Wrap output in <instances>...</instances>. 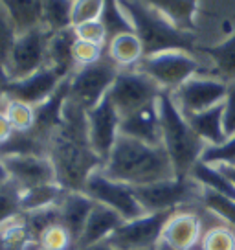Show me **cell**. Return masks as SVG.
Returning a JSON list of instances; mask_svg holds the SVG:
<instances>
[{
    "label": "cell",
    "instance_id": "6da1fadb",
    "mask_svg": "<svg viewBox=\"0 0 235 250\" xmlns=\"http://www.w3.org/2000/svg\"><path fill=\"white\" fill-rule=\"evenodd\" d=\"M48 156L55 167L57 182L66 191H83L88 177L103 166L86 131V110L66 100L63 125L48 142Z\"/></svg>",
    "mask_w": 235,
    "mask_h": 250
},
{
    "label": "cell",
    "instance_id": "7a4b0ae2",
    "mask_svg": "<svg viewBox=\"0 0 235 250\" xmlns=\"http://www.w3.org/2000/svg\"><path fill=\"white\" fill-rule=\"evenodd\" d=\"M101 171L110 179L133 188L178 177L164 146H149L121 134L110 151L109 158L103 162Z\"/></svg>",
    "mask_w": 235,
    "mask_h": 250
},
{
    "label": "cell",
    "instance_id": "3957f363",
    "mask_svg": "<svg viewBox=\"0 0 235 250\" xmlns=\"http://www.w3.org/2000/svg\"><path fill=\"white\" fill-rule=\"evenodd\" d=\"M119 4L131 19L134 33L140 37L145 55L160 54L167 50H184L191 54L198 52L195 42L196 33L175 28L162 13H158L143 0H119Z\"/></svg>",
    "mask_w": 235,
    "mask_h": 250
},
{
    "label": "cell",
    "instance_id": "277c9868",
    "mask_svg": "<svg viewBox=\"0 0 235 250\" xmlns=\"http://www.w3.org/2000/svg\"><path fill=\"white\" fill-rule=\"evenodd\" d=\"M158 112L162 125V146L171 158L178 177H188L191 167L200 160L204 144L191 129L188 118L173 102L171 92H162L158 98Z\"/></svg>",
    "mask_w": 235,
    "mask_h": 250
},
{
    "label": "cell",
    "instance_id": "5b68a950",
    "mask_svg": "<svg viewBox=\"0 0 235 250\" xmlns=\"http://www.w3.org/2000/svg\"><path fill=\"white\" fill-rule=\"evenodd\" d=\"M136 70L149 76L164 92H173L188 79L210 74V70L202 64L196 54L184 52V50H167L160 54L145 55Z\"/></svg>",
    "mask_w": 235,
    "mask_h": 250
},
{
    "label": "cell",
    "instance_id": "8992f818",
    "mask_svg": "<svg viewBox=\"0 0 235 250\" xmlns=\"http://www.w3.org/2000/svg\"><path fill=\"white\" fill-rule=\"evenodd\" d=\"M118 74L119 68L107 54L94 64L79 66L68 78V100L85 110L94 109L109 94Z\"/></svg>",
    "mask_w": 235,
    "mask_h": 250
},
{
    "label": "cell",
    "instance_id": "52a82bcc",
    "mask_svg": "<svg viewBox=\"0 0 235 250\" xmlns=\"http://www.w3.org/2000/svg\"><path fill=\"white\" fill-rule=\"evenodd\" d=\"M134 191L141 208L147 213H155V211L180 210V206L193 201L200 203L202 186L188 175V177H173L155 184L134 188Z\"/></svg>",
    "mask_w": 235,
    "mask_h": 250
},
{
    "label": "cell",
    "instance_id": "ba28073f",
    "mask_svg": "<svg viewBox=\"0 0 235 250\" xmlns=\"http://www.w3.org/2000/svg\"><path fill=\"white\" fill-rule=\"evenodd\" d=\"M162 92L164 90L149 76H145L136 68H131V70H119L110 86L109 98L112 100L119 116L123 118L151 103H157Z\"/></svg>",
    "mask_w": 235,
    "mask_h": 250
},
{
    "label": "cell",
    "instance_id": "9c48e42d",
    "mask_svg": "<svg viewBox=\"0 0 235 250\" xmlns=\"http://www.w3.org/2000/svg\"><path fill=\"white\" fill-rule=\"evenodd\" d=\"M83 191L94 203L103 204V206L118 211L125 221H131V219H136L140 217V215H143V213H147V211L141 208L134 188L129 186V184H123L119 180L107 177L101 171V167L96 169L88 177Z\"/></svg>",
    "mask_w": 235,
    "mask_h": 250
},
{
    "label": "cell",
    "instance_id": "30bf717a",
    "mask_svg": "<svg viewBox=\"0 0 235 250\" xmlns=\"http://www.w3.org/2000/svg\"><path fill=\"white\" fill-rule=\"evenodd\" d=\"M50 35L52 33L44 30L42 26L17 35L15 44H13L11 54H9L8 64H6L8 81L28 78L33 72L46 66V52Z\"/></svg>",
    "mask_w": 235,
    "mask_h": 250
},
{
    "label": "cell",
    "instance_id": "8fae6325",
    "mask_svg": "<svg viewBox=\"0 0 235 250\" xmlns=\"http://www.w3.org/2000/svg\"><path fill=\"white\" fill-rule=\"evenodd\" d=\"M228 86L226 81L215 76L200 74L173 90L171 98L184 116H191L226 102Z\"/></svg>",
    "mask_w": 235,
    "mask_h": 250
},
{
    "label": "cell",
    "instance_id": "7c38bea8",
    "mask_svg": "<svg viewBox=\"0 0 235 250\" xmlns=\"http://www.w3.org/2000/svg\"><path fill=\"white\" fill-rule=\"evenodd\" d=\"M176 211V210H175ZM175 211H155L143 213L140 217L125 221L109 237V243L116 250H136V249H155L162 239L165 223Z\"/></svg>",
    "mask_w": 235,
    "mask_h": 250
},
{
    "label": "cell",
    "instance_id": "4fadbf2b",
    "mask_svg": "<svg viewBox=\"0 0 235 250\" xmlns=\"http://www.w3.org/2000/svg\"><path fill=\"white\" fill-rule=\"evenodd\" d=\"M119 124H121V116L109 98V94L94 109L86 110L88 142L92 151L101 158V162L109 158L114 144L119 138Z\"/></svg>",
    "mask_w": 235,
    "mask_h": 250
},
{
    "label": "cell",
    "instance_id": "5bb4252c",
    "mask_svg": "<svg viewBox=\"0 0 235 250\" xmlns=\"http://www.w3.org/2000/svg\"><path fill=\"white\" fill-rule=\"evenodd\" d=\"M64 79L68 78H63L55 68L42 66L40 70L33 72L28 78L8 81L2 86V90H4V96L8 100H19V102L37 107V105L46 102L48 98L59 88V85Z\"/></svg>",
    "mask_w": 235,
    "mask_h": 250
},
{
    "label": "cell",
    "instance_id": "9a60e30c",
    "mask_svg": "<svg viewBox=\"0 0 235 250\" xmlns=\"http://www.w3.org/2000/svg\"><path fill=\"white\" fill-rule=\"evenodd\" d=\"M2 160L6 164L9 180L20 189L57 182L55 167L48 155H11L4 156Z\"/></svg>",
    "mask_w": 235,
    "mask_h": 250
},
{
    "label": "cell",
    "instance_id": "2e32d148",
    "mask_svg": "<svg viewBox=\"0 0 235 250\" xmlns=\"http://www.w3.org/2000/svg\"><path fill=\"white\" fill-rule=\"evenodd\" d=\"M202 219L195 211L176 210L165 223L162 241L176 250H195L202 239Z\"/></svg>",
    "mask_w": 235,
    "mask_h": 250
},
{
    "label": "cell",
    "instance_id": "e0dca14e",
    "mask_svg": "<svg viewBox=\"0 0 235 250\" xmlns=\"http://www.w3.org/2000/svg\"><path fill=\"white\" fill-rule=\"evenodd\" d=\"M119 134L149 144V146H162V125H160L158 102L121 118Z\"/></svg>",
    "mask_w": 235,
    "mask_h": 250
},
{
    "label": "cell",
    "instance_id": "ac0fdd59",
    "mask_svg": "<svg viewBox=\"0 0 235 250\" xmlns=\"http://www.w3.org/2000/svg\"><path fill=\"white\" fill-rule=\"evenodd\" d=\"M68 100V79H64L44 103L35 107V127L32 133L39 136L42 142H50V138L57 133V129L63 125L64 103Z\"/></svg>",
    "mask_w": 235,
    "mask_h": 250
},
{
    "label": "cell",
    "instance_id": "d6986e66",
    "mask_svg": "<svg viewBox=\"0 0 235 250\" xmlns=\"http://www.w3.org/2000/svg\"><path fill=\"white\" fill-rule=\"evenodd\" d=\"M123 223H125V219L121 217L118 211L96 203V206L92 208L90 215L86 219V225L83 228V234L79 237L76 250L109 241L110 235L114 234Z\"/></svg>",
    "mask_w": 235,
    "mask_h": 250
},
{
    "label": "cell",
    "instance_id": "ffe728a7",
    "mask_svg": "<svg viewBox=\"0 0 235 250\" xmlns=\"http://www.w3.org/2000/svg\"><path fill=\"white\" fill-rule=\"evenodd\" d=\"M94 206L96 203L85 191H66L59 203V223L76 239V247Z\"/></svg>",
    "mask_w": 235,
    "mask_h": 250
},
{
    "label": "cell",
    "instance_id": "44dd1931",
    "mask_svg": "<svg viewBox=\"0 0 235 250\" xmlns=\"http://www.w3.org/2000/svg\"><path fill=\"white\" fill-rule=\"evenodd\" d=\"M76 31L74 28L52 33L48 41V52H46V66H52L59 72L63 78H70L74 72L78 70L72 48L76 42Z\"/></svg>",
    "mask_w": 235,
    "mask_h": 250
},
{
    "label": "cell",
    "instance_id": "7402d4cb",
    "mask_svg": "<svg viewBox=\"0 0 235 250\" xmlns=\"http://www.w3.org/2000/svg\"><path fill=\"white\" fill-rule=\"evenodd\" d=\"M198 52L208 57L210 74L230 83H235V31L213 46H198Z\"/></svg>",
    "mask_w": 235,
    "mask_h": 250
},
{
    "label": "cell",
    "instance_id": "603a6c76",
    "mask_svg": "<svg viewBox=\"0 0 235 250\" xmlns=\"http://www.w3.org/2000/svg\"><path fill=\"white\" fill-rule=\"evenodd\" d=\"M143 2L157 9L158 13H162L175 28L196 33L195 15L198 9L196 6L198 0H143Z\"/></svg>",
    "mask_w": 235,
    "mask_h": 250
},
{
    "label": "cell",
    "instance_id": "cb8c5ba5",
    "mask_svg": "<svg viewBox=\"0 0 235 250\" xmlns=\"http://www.w3.org/2000/svg\"><path fill=\"white\" fill-rule=\"evenodd\" d=\"M186 118H188L191 129L198 134V138L206 146L220 144V142H224L228 138L226 133H224V103Z\"/></svg>",
    "mask_w": 235,
    "mask_h": 250
},
{
    "label": "cell",
    "instance_id": "d4e9b609",
    "mask_svg": "<svg viewBox=\"0 0 235 250\" xmlns=\"http://www.w3.org/2000/svg\"><path fill=\"white\" fill-rule=\"evenodd\" d=\"M107 55L116 62L119 70L136 68L143 59V44L136 33H121L107 42Z\"/></svg>",
    "mask_w": 235,
    "mask_h": 250
},
{
    "label": "cell",
    "instance_id": "484cf974",
    "mask_svg": "<svg viewBox=\"0 0 235 250\" xmlns=\"http://www.w3.org/2000/svg\"><path fill=\"white\" fill-rule=\"evenodd\" d=\"M8 11L17 33H24L42 26V0H0Z\"/></svg>",
    "mask_w": 235,
    "mask_h": 250
},
{
    "label": "cell",
    "instance_id": "4316f807",
    "mask_svg": "<svg viewBox=\"0 0 235 250\" xmlns=\"http://www.w3.org/2000/svg\"><path fill=\"white\" fill-rule=\"evenodd\" d=\"M64 193H66V189L59 182L20 189V210H22V213H28V211H37L57 206L61 203Z\"/></svg>",
    "mask_w": 235,
    "mask_h": 250
},
{
    "label": "cell",
    "instance_id": "83f0119b",
    "mask_svg": "<svg viewBox=\"0 0 235 250\" xmlns=\"http://www.w3.org/2000/svg\"><path fill=\"white\" fill-rule=\"evenodd\" d=\"M189 177L198 182L204 189H212L215 193H220V195H226L230 199L235 201V186L234 182L228 179L224 171L220 167H215V166L204 164V162H196L191 171H189Z\"/></svg>",
    "mask_w": 235,
    "mask_h": 250
},
{
    "label": "cell",
    "instance_id": "f1b7e54d",
    "mask_svg": "<svg viewBox=\"0 0 235 250\" xmlns=\"http://www.w3.org/2000/svg\"><path fill=\"white\" fill-rule=\"evenodd\" d=\"M11 155H48V144L30 133L13 131L4 144H0V158Z\"/></svg>",
    "mask_w": 235,
    "mask_h": 250
},
{
    "label": "cell",
    "instance_id": "f546056e",
    "mask_svg": "<svg viewBox=\"0 0 235 250\" xmlns=\"http://www.w3.org/2000/svg\"><path fill=\"white\" fill-rule=\"evenodd\" d=\"M42 28L50 33L72 28V0H42Z\"/></svg>",
    "mask_w": 235,
    "mask_h": 250
},
{
    "label": "cell",
    "instance_id": "4dcf8cb0",
    "mask_svg": "<svg viewBox=\"0 0 235 250\" xmlns=\"http://www.w3.org/2000/svg\"><path fill=\"white\" fill-rule=\"evenodd\" d=\"M107 30L109 41L114 39L116 35L121 33H133L134 26L131 22V19L127 17V13L123 11L119 0H105V6H103V13L99 19Z\"/></svg>",
    "mask_w": 235,
    "mask_h": 250
},
{
    "label": "cell",
    "instance_id": "1f68e13d",
    "mask_svg": "<svg viewBox=\"0 0 235 250\" xmlns=\"http://www.w3.org/2000/svg\"><path fill=\"white\" fill-rule=\"evenodd\" d=\"M2 110L6 112L13 131H19V133H30V131H33V127H35V107L33 105L6 98V103H4V109Z\"/></svg>",
    "mask_w": 235,
    "mask_h": 250
},
{
    "label": "cell",
    "instance_id": "d6a6232c",
    "mask_svg": "<svg viewBox=\"0 0 235 250\" xmlns=\"http://www.w3.org/2000/svg\"><path fill=\"white\" fill-rule=\"evenodd\" d=\"M200 204H202L208 211H212L213 215H217L222 223H226V225L235 228V201L234 199L202 188Z\"/></svg>",
    "mask_w": 235,
    "mask_h": 250
},
{
    "label": "cell",
    "instance_id": "836d02e7",
    "mask_svg": "<svg viewBox=\"0 0 235 250\" xmlns=\"http://www.w3.org/2000/svg\"><path fill=\"white\" fill-rule=\"evenodd\" d=\"M200 162L215 167H234L235 166V134L228 136L220 144L206 146L200 155Z\"/></svg>",
    "mask_w": 235,
    "mask_h": 250
},
{
    "label": "cell",
    "instance_id": "e575fe53",
    "mask_svg": "<svg viewBox=\"0 0 235 250\" xmlns=\"http://www.w3.org/2000/svg\"><path fill=\"white\" fill-rule=\"evenodd\" d=\"M200 250H235V228L220 223L213 225L202 234L198 243Z\"/></svg>",
    "mask_w": 235,
    "mask_h": 250
},
{
    "label": "cell",
    "instance_id": "d590c367",
    "mask_svg": "<svg viewBox=\"0 0 235 250\" xmlns=\"http://www.w3.org/2000/svg\"><path fill=\"white\" fill-rule=\"evenodd\" d=\"M20 213V188L9 180L0 186V228Z\"/></svg>",
    "mask_w": 235,
    "mask_h": 250
},
{
    "label": "cell",
    "instance_id": "8d00e7d4",
    "mask_svg": "<svg viewBox=\"0 0 235 250\" xmlns=\"http://www.w3.org/2000/svg\"><path fill=\"white\" fill-rule=\"evenodd\" d=\"M39 247L42 250H76V239L61 223H55L42 232Z\"/></svg>",
    "mask_w": 235,
    "mask_h": 250
},
{
    "label": "cell",
    "instance_id": "74e56055",
    "mask_svg": "<svg viewBox=\"0 0 235 250\" xmlns=\"http://www.w3.org/2000/svg\"><path fill=\"white\" fill-rule=\"evenodd\" d=\"M105 0H72V28L79 24L99 21Z\"/></svg>",
    "mask_w": 235,
    "mask_h": 250
},
{
    "label": "cell",
    "instance_id": "f35d334b",
    "mask_svg": "<svg viewBox=\"0 0 235 250\" xmlns=\"http://www.w3.org/2000/svg\"><path fill=\"white\" fill-rule=\"evenodd\" d=\"M17 35L19 33L15 30V24L11 22L8 11L0 4V66L4 70H6V64H8L9 54H11V48L15 44Z\"/></svg>",
    "mask_w": 235,
    "mask_h": 250
},
{
    "label": "cell",
    "instance_id": "ab89813d",
    "mask_svg": "<svg viewBox=\"0 0 235 250\" xmlns=\"http://www.w3.org/2000/svg\"><path fill=\"white\" fill-rule=\"evenodd\" d=\"M72 54H74V61L76 66H88V64H94V62L101 61L105 54H107V46H99L94 42H86V41L76 39L74 48H72Z\"/></svg>",
    "mask_w": 235,
    "mask_h": 250
},
{
    "label": "cell",
    "instance_id": "60d3db41",
    "mask_svg": "<svg viewBox=\"0 0 235 250\" xmlns=\"http://www.w3.org/2000/svg\"><path fill=\"white\" fill-rule=\"evenodd\" d=\"M74 31H76L78 39L86 41V42H94L99 46H107V42H109V35H107V30H105L101 21H90V22L79 24L74 28Z\"/></svg>",
    "mask_w": 235,
    "mask_h": 250
},
{
    "label": "cell",
    "instance_id": "b9f144b4",
    "mask_svg": "<svg viewBox=\"0 0 235 250\" xmlns=\"http://www.w3.org/2000/svg\"><path fill=\"white\" fill-rule=\"evenodd\" d=\"M224 133L226 136L235 134V83H230L224 102Z\"/></svg>",
    "mask_w": 235,
    "mask_h": 250
},
{
    "label": "cell",
    "instance_id": "7bdbcfd3",
    "mask_svg": "<svg viewBox=\"0 0 235 250\" xmlns=\"http://www.w3.org/2000/svg\"><path fill=\"white\" fill-rule=\"evenodd\" d=\"M11 134H13V127H11V124H9L6 112L0 110V144H4Z\"/></svg>",
    "mask_w": 235,
    "mask_h": 250
},
{
    "label": "cell",
    "instance_id": "ee69618b",
    "mask_svg": "<svg viewBox=\"0 0 235 250\" xmlns=\"http://www.w3.org/2000/svg\"><path fill=\"white\" fill-rule=\"evenodd\" d=\"M79 250H116L109 241L105 243H98V245H92V247H85V249H79Z\"/></svg>",
    "mask_w": 235,
    "mask_h": 250
},
{
    "label": "cell",
    "instance_id": "f6af8a7d",
    "mask_svg": "<svg viewBox=\"0 0 235 250\" xmlns=\"http://www.w3.org/2000/svg\"><path fill=\"white\" fill-rule=\"evenodd\" d=\"M6 182H9V175H8V169H6L4 160L0 158V186H4Z\"/></svg>",
    "mask_w": 235,
    "mask_h": 250
},
{
    "label": "cell",
    "instance_id": "bcb514c9",
    "mask_svg": "<svg viewBox=\"0 0 235 250\" xmlns=\"http://www.w3.org/2000/svg\"><path fill=\"white\" fill-rule=\"evenodd\" d=\"M222 171H224V175H226L228 179L234 182V186H235V166L234 167H220Z\"/></svg>",
    "mask_w": 235,
    "mask_h": 250
},
{
    "label": "cell",
    "instance_id": "7dc6e473",
    "mask_svg": "<svg viewBox=\"0 0 235 250\" xmlns=\"http://www.w3.org/2000/svg\"><path fill=\"white\" fill-rule=\"evenodd\" d=\"M155 250H176V249H173L171 245H167L165 241H162V239H160V241H158V245L155 247Z\"/></svg>",
    "mask_w": 235,
    "mask_h": 250
},
{
    "label": "cell",
    "instance_id": "c3c4849f",
    "mask_svg": "<svg viewBox=\"0 0 235 250\" xmlns=\"http://www.w3.org/2000/svg\"><path fill=\"white\" fill-rule=\"evenodd\" d=\"M4 103H6V96H4V90L0 88V110L4 109Z\"/></svg>",
    "mask_w": 235,
    "mask_h": 250
},
{
    "label": "cell",
    "instance_id": "681fc988",
    "mask_svg": "<svg viewBox=\"0 0 235 250\" xmlns=\"http://www.w3.org/2000/svg\"><path fill=\"white\" fill-rule=\"evenodd\" d=\"M136 250H155V249H136Z\"/></svg>",
    "mask_w": 235,
    "mask_h": 250
},
{
    "label": "cell",
    "instance_id": "f907efd6",
    "mask_svg": "<svg viewBox=\"0 0 235 250\" xmlns=\"http://www.w3.org/2000/svg\"><path fill=\"white\" fill-rule=\"evenodd\" d=\"M39 250H42V249H39Z\"/></svg>",
    "mask_w": 235,
    "mask_h": 250
}]
</instances>
